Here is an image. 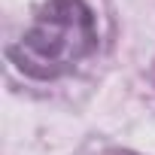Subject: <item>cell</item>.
Masks as SVG:
<instances>
[{
	"label": "cell",
	"instance_id": "obj_1",
	"mask_svg": "<svg viewBox=\"0 0 155 155\" xmlns=\"http://www.w3.org/2000/svg\"><path fill=\"white\" fill-rule=\"evenodd\" d=\"M97 43V15L85 0H46L6 55L25 76L49 82L88 61Z\"/></svg>",
	"mask_w": 155,
	"mask_h": 155
},
{
	"label": "cell",
	"instance_id": "obj_2",
	"mask_svg": "<svg viewBox=\"0 0 155 155\" xmlns=\"http://www.w3.org/2000/svg\"><path fill=\"white\" fill-rule=\"evenodd\" d=\"M110 155H131V152H110Z\"/></svg>",
	"mask_w": 155,
	"mask_h": 155
}]
</instances>
